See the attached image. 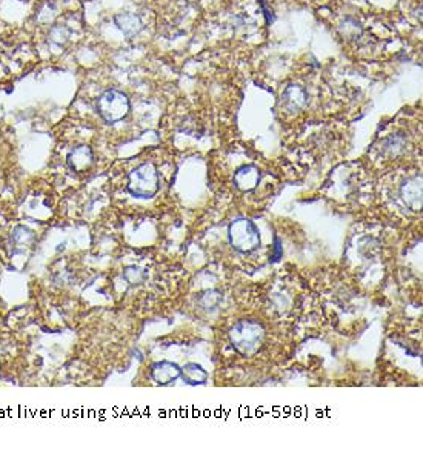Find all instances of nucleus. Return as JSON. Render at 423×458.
<instances>
[{
	"label": "nucleus",
	"mask_w": 423,
	"mask_h": 458,
	"mask_svg": "<svg viewBox=\"0 0 423 458\" xmlns=\"http://www.w3.org/2000/svg\"><path fill=\"white\" fill-rule=\"evenodd\" d=\"M265 335L264 325L256 320H239L228 332L233 349L244 357L259 353V349L264 346Z\"/></svg>",
	"instance_id": "1"
},
{
	"label": "nucleus",
	"mask_w": 423,
	"mask_h": 458,
	"mask_svg": "<svg viewBox=\"0 0 423 458\" xmlns=\"http://www.w3.org/2000/svg\"><path fill=\"white\" fill-rule=\"evenodd\" d=\"M160 177L154 163H140L128 174L127 190L136 199H153L159 192Z\"/></svg>",
	"instance_id": "2"
},
{
	"label": "nucleus",
	"mask_w": 423,
	"mask_h": 458,
	"mask_svg": "<svg viewBox=\"0 0 423 458\" xmlns=\"http://www.w3.org/2000/svg\"><path fill=\"white\" fill-rule=\"evenodd\" d=\"M228 240L240 254H251L260 246V231L250 218L239 217L228 227Z\"/></svg>",
	"instance_id": "3"
},
{
	"label": "nucleus",
	"mask_w": 423,
	"mask_h": 458,
	"mask_svg": "<svg viewBox=\"0 0 423 458\" xmlns=\"http://www.w3.org/2000/svg\"><path fill=\"white\" fill-rule=\"evenodd\" d=\"M97 111L105 122L108 123L120 122L128 114L129 100L125 94H122L116 90H110L99 97Z\"/></svg>",
	"instance_id": "4"
},
{
	"label": "nucleus",
	"mask_w": 423,
	"mask_h": 458,
	"mask_svg": "<svg viewBox=\"0 0 423 458\" xmlns=\"http://www.w3.org/2000/svg\"><path fill=\"white\" fill-rule=\"evenodd\" d=\"M400 196L403 203L409 209L420 211L422 208V177L420 175H413V177L403 181L400 188Z\"/></svg>",
	"instance_id": "5"
},
{
	"label": "nucleus",
	"mask_w": 423,
	"mask_h": 458,
	"mask_svg": "<svg viewBox=\"0 0 423 458\" xmlns=\"http://www.w3.org/2000/svg\"><path fill=\"white\" fill-rule=\"evenodd\" d=\"M260 169L256 165L240 166L234 174V186L242 192H251L260 183Z\"/></svg>",
	"instance_id": "6"
},
{
	"label": "nucleus",
	"mask_w": 423,
	"mask_h": 458,
	"mask_svg": "<svg viewBox=\"0 0 423 458\" xmlns=\"http://www.w3.org/2000/svg\"><path fill=\"white\" fill-rule=\"evenodd\" d=\"M180 372L182 369L177 365V363L172 361H157L151 366V379L155 383V385L160 386H166L171 385V383L180 379Z\"/></svg>",
	"instance_id": "7"
},
{
	"label": "nucleus",
	"mask_w": 423,
	"mask_h": 458,
	"mask_svg": "<svg viewBox=\"0 0 423 458\" xmlns=\"http://www.w3.org/2000/svg\"><path fill=\"white\" fill-rule=\"evenodd\" d=\"M68 166L71 168V171L74 173H86L88 169L92 166L94 163V154H92L90 147H79L76 149H73L68 155Z\"/></svg>",
	"instance_id": "8"
},
{
	"label": "nucleus",
	"mask_w": 423,
	"mask_h": 458,
	"mask_svg": "<svg viewBox=\"0 0 423 458\" xmlns=\"http://www.w3.org/2000/svg\"><path fill=\"white\" fill-rule=\"evenodd\" d=\"M182 372L180 377L190 386H203L208 381V371L198 363H186L185 366H180Z\"/></svg>",
	"instance_id": "9"
},
{
	"label": "nucleus",
	"mask_w": 423,
	"mask_h": 458,
	"mask_svg": "<svg viewBox=\"0 0 423 458\" xmlns=\"http://www.w3.org/2000/svg\"><path fill=\"white\" fill-rule=\"evenodd\" d=\"M307 105V92L300 86H290L283 94V106L290 112L300 111Z\"/></svg>",
	"instance_id": "10"
},
{
	"label": "nucleus",
	"mask_w": 423,
	"mask_h": 458,
	"mask_svg": "<svg viewBox=\"0 0 423 458\" xmlns=\"http://www.w3.org/2000/svg\"><path fill=\"white\" fill-rule=\"evenodd\" d=\"M223 294L219 290H207L198 294L197 303L205 311H214L217 306L222 303Z\"/></svg>",
	"instance_id": "11"
},
{
	"label": "nucleus",
	"mask_w": 423,
	"mask_h": 458,
	"mask_svg": "<svg viewBox=\"0 0 423 458\" xmlns=\"http://www.w3.org/2000/svg\"><path fill=\"white\" fill-rule=\"evenodd\" d=\"M123 279H125L129 285H140L146 279L145 269L139 266H129L123 271Z\"/></svg>",
	"instance_id": "12"
},
{
	"label": "nucleus",
	"mask_w": 423,
	"mask_h": 458,
	"mask_svg": "<svg viewBox=\"0 0 423 458\" xmlns=\"http://www.w3.org/2000/svg\"><path fill=\"white\" fill-rule=\"evenodd\" d=\"M403 147H405V140L400 136H391L383 143V151L389 153L391 155H397L402 151Z\"/></svg>",
	"instance_id": "13"
},
{
	"label": "nucleus",
	"mask_w": 423,
	"mask_h": 458,
	"mask_svg": "<svg viewBox=\"0 0 423 458\" xmlns=\"http://www.w3.org/2000/svg\"><path fill=\"white\" fill-rule=\"evenodd\" d=\"M117 21H122L120 22V28H122L123 33L129 34V36L134 34V33H138L139 28H140L139 27V21H138V17H136V16H131V18H129V21H131V22H128V16H120L119 18H117Z\"/></svg>",
	"instance_id": "14"
}]
</instances>
